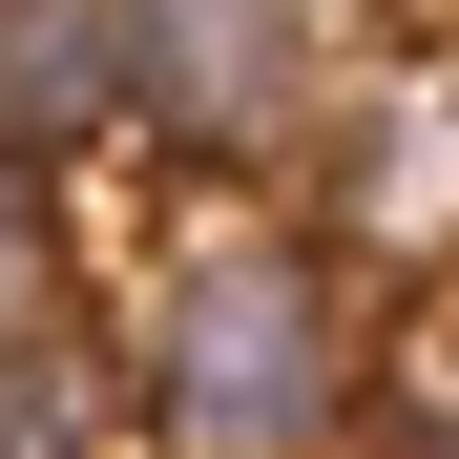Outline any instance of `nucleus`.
<instances>
[{
    "label": "nucleus",
    "instance_id": "1",
    "mask_svg": "<svg viewBox=\"0 0 459 459\" xmlns=\"http://www.w3.org/2000/svg\"><path fill=\"white\" fill-rule=\"evenodd\" d=\"M334 397H355V292L314 230H188L146 272V334H126L146 459H314Z\"/></svg>",
    "mask_w": 459,
    "mask_h": 459
},
{
    "label": "nucleus",
    "instance_id": "2",
    "mask_svg": "<svg viewBox=\"0 0 459 459\" xmlns=\"http://www.w3.org/2000/svg\"><path fill=\"white\" fill-rule=\"evenodd\" d=\"M334 0H126V126H168L188 168H251V146L314 105Z\"/></svg>",
    "mask_w": 459,
    "mask_h": 459
},
{
    "label": "nucleus",
    "instance_id": "3",
    "mask_svg": "<svg viewBox=\"0 0 459 459\" xmlns=\"http://www.w3.org/2000/svg\"><path fill=\"white\" fill-rule=\"evenodd\" d=\"M105 126H126V0H0V168H63Z\"/></svg>",
    "mask_w": 459,
    "mask_h": 459
},
{
    "label": "nucleus",
    "instance_id": "4",
    "mask_svg": "<svg viewBox=\"0 0 459 459\" xmlns=\"http://www.w3.org/2000/svg\"><path fill=\"white\" fill-rule=\"evenodd\" d=\"M334 230L355 251H459V63L355 105V168H334Z\"/></svg>",
    "mask_w": 459,
    "mask_h": 459
},
{
    "label": "nucleus",
    "instance_id": "5",
    "mask_svg": "<svg viewBox=\"0 0 459 459\" xmlns=\"http://www.w3.org/2000/svg\"><path fill=\"white\" fill-rule=\"evenodd\" d=\"M105 438H146V418H126V355L84 314H63L42 355H0V459H105Z\"/></svg>",
    "mask_w": 459,
    "mask_h": 459
},
{
    "label": "nucleus",
    "instance_id": "6",
    "mask_svg": "<svg viewBox=\"0 0 459 459\" xmlns=\"http://www.w3.org/2000/svg\"><path fill=\"white\" fill-rule=\"evenodd\" d=\"M63 334V209H42V168H0V355H42Z\"/></svg>",
    "mask_w": 459,
    "mask_h": 459
},
{
    "label": "nucleus",
    "instance_id": "7",
    "mask_svg": "<svg viewBox=\"0 0 459 459\" xmlns=\"http://www.w3.org/2000/svg\"><path fill=\"white\" fill-rule=\"evenodd\" d=\"M438 459H459V438H438Z\"/></svg>",
    "mask_w": 459,
    "mask_h": 459
}]
</instances>
